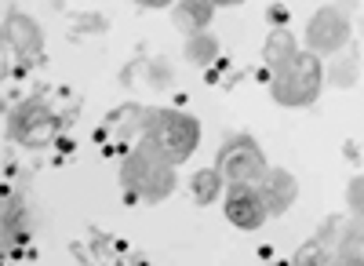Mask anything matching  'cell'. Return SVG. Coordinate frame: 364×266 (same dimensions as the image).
Segmentation results:
<instances>
[{
	"label": "cell",
	"instance_id": "14",
	"mask_svg": "<svg viewBox=\"0 0 364 266\" xmlns=\"http://www.w3.org/2000/svg\"><path fill=\"white\" fill-rule=\"evenodd\" d=\"M182 55L190 58L193 66H211L219 58V41L208 33V29H200V33H190L186 37V48H182Z\"/></svg>",
	"mask_w": 364,
	"mask_h": 266
},
{
	"label": "cell",
	"instance_id": "9",
	"mask_svg": "<svg viewBox=\"0 0 364 266\" xmlns=\"http://www.w3.org/2000/svg\"><path fill=\"white\" fill-rule=\"evenodd\" d=\"M331 262H364V219L350 212L331 219Z\"/></svg>",
	"mask_w": 364,
	"mask_h": 266
},
{
	"label": "cell",
	"instance_id": "7",
	"mask_svg": "<svg viewBox=\"0 0 364 266\" xmlns=\"http://www.w3.org/2000/svg\"><path fill=\"white\" fill-rule=\"evenodd\" d=\"M350 15L339 4H324L306 18V48L317 55H336L350 44Z\"/></svg>",
	"mask_w": 364,
	"mask_h": 266
},
{
	"label": "cell",
	"instance_id": "8",
	"mask_svg": "<svg viewBox=\"0 0 364 266\" xmlns=\"http://www.w3.org/2000/svg\"><path fill=\"white\" fill-rule=\"evenodd\" d=\"M4 44H8V55H15L22 66L41 63V55H44L41 26L29 15H22V11H8V18H4Z\"/></svg>",
	"mask_w": 364,
	"mask_h": 266
},
{
	"label": "cell",
	"instance_id": "5",
	"mask_svg": "<svg viewBox=\"0 0 364 266\" xmlns=\"http://www.w3.org/2000/svg\"><path fill=\"white\" fill-rule=\"evenodd\" d=\"M8 132L18 146L41 150V146H51L58 135V113L44 99H22L8 117Z\"/></svg>",
	"mask_w": 364,
	"mask_h": 266
},
{
	"label": "cell",
	"instance_id": "11",
	"mask_svg": "<svg viewBox=\"0 0 364 266\" xmlns=\"http://www.w3.org/2000/svg\"><path fill=\"white\" fill-rule=\"evenodd\" d=\"M190 193H193V204L197 208H204V204H215L223 193H226V179L219 175V168H197L190 175Z\"/></svg>",
	"mask_w": 364,
	"mask_h": 266
},
{
	"label": "cell",
	"instance_id": "12",
	"mask_svg": "<svg viewBox=\"0 0 364 266\" xmlns=\"http://www.w3.org/2000/svg\"><path fill=\"white\" fill-rule=\"evenodd\" d=\"M211 15H215V0H178L175 4V22L178 29H186V37L208 29Z\"/></svg>",
	"mask_w": 364,
	"mask_h": 266
},
{
	"label": "cell",
	"instance_id": "1",
	"mask_svg": "<svg viewBox=\"0 0 364 266\" xmlns=\"http://www.w3.org/2000/svg\"><path fill=\"white\" fill-rule=\"evenodd\" d=\"M120 186H124V197L128 201H142V204H161L175 193L178 186V175H175V164L164 161L154 146L139 142L135 150L124 154L120 161Z\"/></svg>",
	"mask_w": 364,
	"mask_h": 266
},
{
	"label": "cell",
	"instance_id": "18",
	"mask_svg": "<svg viewBox=\"0 0 364 266\" xmlns=\"http://www.w3.org/2000/svg\"><path fill=\"white\" fill-rule=\"evenodd\" d=\"M240 4H248V0H215V8H240Z\"/></svg>",
	"mask_w": 364,
	"mask_h": 266
},
{
	"label": "cell",
	"instance_id": "13",
	"mask_svg": "<svg viewBox=\"0 0 364 266\" xmlns=\"http://www.w3.org/2000/svg\"><path fill=\"white\" fill-rule=\"evenodd\" d=\"M295 55H299V44H295V37L288 33V29H273V33H269V41H266V48H262L266 70H269V73H277L281 66H288V63H291Z\"/></svg>",
	"mask_w": 364,
	"mask_h": 266
},
{
	"label": "cell",
	"instance_id": "2",
	"mask_svg": "<svg viewBox=\"0 0 364 266\" xmlns=\"http://www.w3.org/2000/svg\"><path fill=\"white\" fill-rule=\"evenodd\" d=\"M142 142L154 146L164 161H171L178 168V164H186L197 154L200 121L190 117V113H182V110H168V106L164 110H149L146 121H142Z\"/></svg>",
	"mask_w": 364,
	"mask_h": 266
},
{
	"label": "cell",
	"instance_id": "3",
	"mask_svg": "<svg viewBox=\"0 0 364 266\" xmlns=\"http://www.w3.org/2000/svg\"><path fill=\"white\" fill-rule=\"evenodd\" d=\"M324 80H328L324 55L306 48V51H299L288 66H281L277 73H269V95L284 110H302V106L317 102Z\"/></svg>",
	"mask_w": 364,
	"mask_h": 266
},
{
	"label": "cell",
	"instance_id": "17",
	"mask_svg": "<svg viewBox=\"0 0 364 266\" xmlns=\"http://www.w3.org/2000/svg\"><path fill=\"white\" fill-rule=\"evenodd\" d=\"M139 8H149V11H161V8H168V4H175V0H135Z\"/></svg>",
	"mask_w": 364,
	"mask_h": 266
},
{
	"label": "cell",
	"instance_id": "10",
	"mask_svg": "<svg viewBox=\"0 0 364 266\" xmlns=\"http://www.w3.org/2000/svg\"><path fill=\"white\" fill-rule=\"evenodd\" d=\"M259 190L269 204V216H284L295 208V201H299V179L288 171V168H266V175L259 179Z\"/></svg>",
	"mask_w": 364,
	"mask_h": 266
},
{
	"label": "cell",
	"instance_id": "6",
	"mask_svg": "<svg viewBox=\"0 0 364 266\" xmlns=\"http://www.w3.org/2000/svg\"><path fill=\"white\" fill-rule=\"evenodd\" d=\"M223 216L230 226L255 233L262 230V223L269 219V204L259 190V183H226V197H223Z\"/></svg>",
	"mask_w": 364,
	"mask_h": 266
},
{
	"label": "cell",
	"instance_id": "4",
	"mask_svg": "<svg viewBox=\"0 0 364 266\" xmlns=\"http://www.w3.org/2000/svg\"><path fill=\"white\" fill-rule=\"evenodd\" d=\"M215 168L226 183H259L269 161H266V150L259 146V139L237 132V135H226L219 154H215Z\"/></svg>",
	"mask_w": 364,
	"mask_h": 266
},
{
	"label": "cell",
	"instance_id": "16",
	"mask_svg": "<svg viewBox=\"0 0 364 266\" xmlns=\"http://www.w3.org/2000/svg\"><path fill=\"white\" fill-rule=\"evenodd\" d=\"M343 201H346V212H350V216L364 219V175H353V179L346 183Z\"/></svg>",
	"mask_w": 364,
	"mask_h": 266
},
{
	"label": "cell",
	"instance_id": "15",
	"mask_svg": "<svg viewBox=\"0 0 364 266\" xmlns=\"http://www.w3.org/2000/svg\"><path fill=\"white\" fill-rule=\"evenodd\" d=\"M328 77H331V84H339V87H350L357 80V51H353V44L336 51V66L328 70Z\"/></svg>",
	"mask_w": 364,
	"mask_h": 266
}]
</instances>
